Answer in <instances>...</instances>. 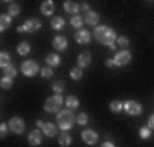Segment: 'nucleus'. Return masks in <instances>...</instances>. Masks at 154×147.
Returning <instances> with one entry per match:
<instances>
[{
	"label": "nucleus",
	"instance_id": "f257e3e1",
	"mask_svg": "<svg viewBox=\"0 0 154 147\" xmlns=\"http://www.w3.org/2000/svg\"><path fill=\"white\" fill-rule=\"evenodd\" d=\"M93 36L96 38V41L101 44H105L108 48L115 50V44H116V33L108 26H96L93 31Z\"/></svg>",
	"mask_w": 154,
	"mask_h": 147
},
{
	"label": "nucleus",
	"instance_id": "f03ea898",
	"mask_svg": "<svg viewBox=\"0 0 154 147\" xmlns=\"http://www.w3.org/2000/svg\"><path fill=\"white\" fill-rule=\"evenodd\" d=\"M57 120H58V128H62L63 132L70 130L72 127L77 123V116L72 113V109H60L57 113Z\"/></svg>",
	"mask_w": 154,
	"mask_h": 147
},
{
	"label": "nucleus",
	"instance_id": "7ed1b4c3",
	"mask_svg": "<svg viewBox=\"0 0 154 147\" xmlns=\"http://www.w3.org/2000/svg\"><path fill=\"white\" fill-rule=\"evenodd\" d=\"M63 103H65V99L62 98V94H53L51 98H48L45 101V111H48V113H58L60 106Z\"/></svg>",
	"mask_w": 154,
	"mask_h": 147
},
{
	"label": "nucleus",
	"instance_id": "20e7f679",
	"mask_svg": "<svg viewBox=\"0 0 154 147\" xmlns=\"http://www.w3.org/2000/svg\"><path fill=\"white\" fill-rule=\"evenodd\" d=\"M21 72H22V74H24L26 77H34L36 74H39V72H41V69H39L38 62H34V60H26V62H22Z\"/></svg>",
	"mask_w": 154,
	"mask_h": 147
},
{
	"label": "nucleus",
	"instance_id": "39448f33",
	"mask_svg": "<svg viewBox=\"0 0 154 147\" xmlns=\"http://www.w3.org/2000/svg\"><path fill=\"white\" fill-rule=\"evenodd\" d=\"M130 60H132V53H130L128 50H120V51H116L115 58H113L115 67H123V65H127V63H130Z\"/></svg>",
	"mask_w": 154,
	"mask_h": 147
},
{
	"label": "nucleus",
	"instance_id": "423d86ee",
	"mask_svg": "<svg viewBox=\"0 0 154 147\" xmlns=\"http://www.w3.org/2000/svg\"><path fill=\"white\" fill-rule=\"evenodd\" d=\"M123 109H125L128 115H132V116H137V115L142 113V104L137 103V101H134V99H130V101H125L123 103Z\"/></svg>",
	"mask_w": 154,
	"mask_h": 147
},
{
	"label": "nucleus",
	"instance_id": "0eeeda50",
	"mask_svg": "<svg viewBox=\"0 0 154 147\" xmlns=\"http://www.w3.org/2000/svg\"><path fill=\"white\" fill-rule=\"evenodd\" d=\"M9 127H11V132H14L17 135L24 133V130H26V123H24V120L19 118V116H14L12 120H9Z\"/></svg>",
	"mask_w": 154,
	"mask_h": 147
},
{
	"label": "nucleus",
	"instance_id": "6e6552de",
	"mask_svg": "<svg viewBox=\"0 0 154 147\" xmlns=\"http://www.w3.org/2000/svg\"><path fill=\"white\" fill-rule=\"evenodd\" d=\"M22 26H24V31L26 33H36V31L41 29V21L36 19V17H33V19H28Z\"/></svg>",
	"mask_w": 154,
	"mask_h": 147
},
{
	"label": "nucleus",
	"instance_id": "1a4fd4ad",
	"mask_svg": "<svg viewBox=\"0 0 154 147\" xmlns=\"http://www.w3.org/2000/svg\"><path fill=\"white\" fill-rule=\"evenodd\" d=\"M81 139H82L86 144H89V145H94V144L98 142V133L89 128V130H84L82 133H81Z\"/></svg>",
	"mask_w": 154,
	"mask_h": 147
},
{
	"label": "nucleus",
	"instance_id": "9d476101",
	"mask_svg": "<svg viewBox=\"0 0 154 147\" xmlns=\"http://www.w3.org/2000/svg\"><path fill=\"white\" fill-rule=\"evenodd\" d=\"M41 140H43V132L39 130V128H36V130H31V133L28 135V142L31 144V145H39L41 144Z\"/></svg>",
	"mask_w": 154,
	"mask_h": 147
},
{
	"label": "nucleus",
	"instance_id": "9b49d317",
	"mask_svg": "<svg viewBox=\"0 0 154 147\" xmlns=\"http://www.w3.org/2000/svg\"><path fill=\"white\" fill-rule=\"evenodd\" d=\"M91 60H93V55L89 53V51H84V53L79 55V58H77V65H79V69H86V67L91 65Z\"/></svg>",
	"mask_w": 154,
	"mask_h": 147
},
{
	"label": "nucleus",
	"instance_id": "f8f14e48",
	"mask_svg": "<svg viewBox=\"0 0 154 147\" xmlns=\"http://www.w3.org/2000/svg\"><path fill=\"white\" fill-rule=\"evenodd\" d=\"M75 41L79 44H88L91 41V33L86 31V29H79L75 33Z\"/></svg>",
	"mask_w": 154,
	"mask_h": 147
},
{
	"label": "nucleus",
	"instance_id": "ddd939ff",
	"mask_svg": "<svg viewBox=\"0 0 154 147\" xmlns=\"http://www.w3.org/2000/svg\"><path fill=\"white\" fill-rule=\"evenodd\" d=\"M51 44H53V48L57 51H63V50H67V38L65 36H55Z\"/></svg>",
	"mask_w": 154,
	"mask_h": 147
},
{
	"label": "nucleus",
	"instance_id": "4468645a",
	"mask_svg": "<svg viewBox=\"0 0 154 147\" xmlns=\"http://www.w3.org/2000/svg\"><path fill=\"white\" fill-rule=\"evenodd\" d=\"M63 9H65V12H69V14H74V16H79V9H81V5H79L77 2H72V0H67V2H63Z\"/></svg>",
	"mask_w": 154,
	"mask_h": 147
},
{
	"label": "nucleus",
	"instance_id": "2eb2a0df",
	"mask_svg": "<svg viewBox=\"0 0 154 147\" xmlns=\"http://www.w3.org/2000/svg\"><path fill=\"white\" fill-rule=\"evenodd\" d=\"M84 22L86 24H91V26H98V22H99V14L98 12H94V11H89L86 12V17H84Z\"/></svg>",
	"mask_w": 154,
	"mask_h": 147
},
{
	"label": "nucleus",
	"instance_id": "dca6fc26",
	"mask_svg": "<svg viewBox=\"0 0 154 147\" xmlns=\"http://www.w3.org/2000/svg\"><path fill=\"white\" fill-rule=\"evenodd\" d=\"M60 62H62V58H60L58 53H48L46 55V65L51 67V69H53V67H58Z\"/></svg>",
	"mask_w": 154,
	"mask_h": 147
},
{
	"label": "nucleus",
	"instance_id": "f3484780",
	"mask_svg": "<svg viewBox=\"0 0 154 147\" xmlns=\"http://www.w3.org/2000/svg\"><path fill=\"white\" fill-rule=\"evenodd\" d=\"M41 132H43L46 137H55L57 133H58V127H57L55 123H45V127L41 128Z\"/></svg>",
	"mask_w": 154,
	"mask_h": 147
},
{
	"label": "nucleus",
	"instance_id": "a211bd4d",
	"mask_svg": "<svg viewBox=\"0 0 154 147\" xmlns=\"http://www.w3.org/2000/svg\"><path fill=\"white\" fill-rule=\"evenodd\" d=\"M53 11H55V4H53L51 0H45L43 4H41V14H45V16H51Z\"/></svg>",
	"mask_w": 154,
	"mask_h": 147
},
{
	"label": "nucleus",
	"instance_id": "6ab92c4d",
	"mask_svg": "<svg viewBox=\"0 0 154 147\" xmlns=\"http://www.w3.org/2000/svg\"><path fill=\"white\" fill-rule=\"evenodd\" d=\"M12 24V17L9 16V14H2L0 16V31L4 33V31H7L9 27H11Z\"/></svg>",
	"mask_w": 154,
	"mask_h": 147
},
{
	"label": "nucleus",
	"instance_id": "aec40b11",
	"mask_svg": "<svg viewBox=\"0 0 154 147\" xmlns=\"http://www.w3.org/2000/svg\"><path fill=\"white\" fill-rule=\"evenodd\" d=\"M79 104H81V101H79V98L77 96H67L65 98V106H67V109H74L75 108H79Z\"/></svg>",
	"mask_w": 154,
	"mask_h": 147
},
{
	"label": "nucleus",
	"instance_id": "412c9836",
	"mask_svg": "<svg viewBox=\"0 0 154 147\" xmlns=\"http://www.w3.org/2000/svg\"><path fill=\"white\" fill-rule=\"evenodd\" d=\"M7 65H11V55H9V51H0V67L2 69H5Z\"/></svg>",
	"mask_w": 154,
	"mask_h": 147
},
{
	"label": "nucleus",
	"instance_id": "4be33fe9",
	"mask_svg": "<svg viewBox=\"0 0 154 147\" xmlns=\"http://www.w3.org/2000/svg\"><path fill=\"white\" fill-rule=\"evenodd\" d=\"M58 144H60L62 147H69L72 144V137L70 133H60L58 135Z\"/></svg>",
	"mask_w": 154,
	"mask_h": 147
},
{
	"label": "nucleus",
	"instance_id": "5701e85b",
	"mask_svg": "<svg viewBox=\"0 0 154 147\" xmlns=\"http://www.w3.org/2000/svg\"><path fill=\"white\" fill-rule=\"evenodd\" d=\"M2 70H4V77H11V79H14V77L17 75V69L14 65H7L5 69H2Z\"/></svg>",
	"mask_w": 154,
	"mask_h": 147
},
{
	"label": "nucleus",
	"instance_id": "b1692460",
	"mask_svg": "<svg viewBox=\"0 0 154 147\" xmlns=\"http://www.w3.org/2000/svg\"><path fill=\"white\" fill-rule=\"evenodd\" d=\"M70 24H72V27H75L77 31H79V29L82 27V24H84V17H81V16H72Z\"/></svg>",
	"mask_w": 154,
	"mask_h": 147
},
{
	"label": "nucleus",
	"instance_id": "393cba45",
	"mask_svg": "<svg viewBox=\"0 0 154 147\" xmlns=\"http://www.w3.org/2000/svg\"><path fill=\"white\" fill-rule=\"evenodd\" d=\"M7 14H9L11 17L19 16V14H21V7L17 5V4H9V7H7Z\"/></svg>",
	"mask_w": 154,
	"mask_h": 147
},
{
	"label": "nucleus",
	"instance_id": "a878e982",
	"mask_svg": "<svg viewBox=\"0 0 154 147\" xmlns=\"http://www.w3.org/2000/svg\"><path fill=\"white\" fill-rule=\"evenodd\" d=\"M63 26H65V21H63V17L57 16V17H53V19H51V27H53V29H62Z\"/></svg>",
	"mask_w": 154,
	"mask_h": 147
},
{
	"label": "nucleus",
	"instance_id": "bb28decb",
	"mask_svg": "<svg viewBox=\"0 0 154 147\" xmlns=\"http://www.w3.org/2000/svg\"><path fill=\"white\" fill-rule=\"evenodd\" d=\"M29 51H31V46H29V43L22 41V43L17 44V53H19V55H28Z\"/></svg>",
	"mask_w": 154,
	"mask_h": 147
},
{
	"label": "nucleus",
	"instance_id": "cd10ccee",
	"mask_svg": "<svg viewBox=\"0 0 154 147\" xmlns=\"http://www.w3.org/2000/svg\"><path fill=\"white\" fill-rule=\"evenodd\" d=\"M122 109H123V103H122V101L115 99V101H111L110 103V111H113V113H120Z\"/></svg>",
	"mask_w": 154,
	"mask_h": 147
},
{
	"label": "nucleus",
	"instance_id": "c85d7f7f",
	"mask_svg": "<svg viewBox=\"0 0 154 147\" xmlns=\"http://www.w3.org/2000/svg\"><path fill=\"white\" fill-rule=\"evenodd\" d=\"M70 79L72 81H81V79H82V69H79V67L72 69L70 70Z\"/></svg>",
	"mask_w": 154,
	"mask_h": 147
},
{
	"label": "nucleus",
	"instance_id": "c756f323",
	"mask_svg": "<svg viewBox=\"0 0 154 147\" xmlns=\"http://www.w3.org/2000/svg\"><path fill=\"white\" fill-rule=\"evenodd\" d=\"M12 84H14V82H12L11 77H4L2 75V81H0V87H2V89H11Z\"/></svg>",
	"mask_w": 154,
	"mask_h": 147
},
{
	"label": "nucleus",
	"instance_id": "7c9ffc66",
	"mask_svg": "<svg viewBox=\"0 0 154 147\" xmlns=\"http://www.w3.org/2000/svg\"><path fill=\"white\" fill-rule=\"evenodd\" d=\"M139 135H140V139H149V137L152 135V130L146 125V127H142V128L139 130Z\"/></svg>",
	"mask_w": 154,
	"mask_h": 147
},
{
	"label": "nucleus",
	"instance_id": "2f4dec72",
	"mask_svg": "<svg viewBox=\"0 0 154 147\" xmlns=\"http://www.w3.org/2000/svg\"><path fill=\"white\" fill-rule=\"evenodd\" d=\"M63 87H65V84L62 81H57V82H53V86H51V89H53V93L55 94H60L62 91H63Z\"/></svg>",
	"mask_w": 154,
	"mask_h": 147
},
{
	"label": "nucleus",
	"instance_id": "473e14b6",
	"mask_svg": "<svg viewBox=\"0 0 154 147\" xmlns=\"http://www.w3.org/2000/svg\"><path fill=\"white\" fill-rule=\"evenodd\" d=\"M41 77L43 79H50V77H53V69L51 67H45V69H41Z\"/></svg>",
	"mask_w": 154,
	"mask_h": 147
},
{
	"label": "nucleus",
	"instance_id": "72a5a7b5",
	"mask_svg": "<svg viewBox=\"0 0 154 147\" xmlns=\"http://www.w3.org/2000/svg\"><path fill=\"white\" fill-rule=\"evenodd\" d=\"M89 121V116L86 113H79L77 115V125H86Z\"/></svg>",
	"mask_w": 154,
	"mask_h": 147
},
{
	"label": "nucleus",
	"instance_id": "f704fd0d",
	"mask_svg": "<svg viewBox=\"0 0 154 147\" xmlns=\"http://www.w3.org/2000/svg\"><path fill=\"white\" fill-rule=\"evenodd\" d=\"M116 44L122 46V48H127V46H128V38H127V36H118V38H116Z\"/></svg>",
	"mask_w": 154,
	"mask_h": 147
},
{
	"label": "nucleus",
	"instance_id": "c9c22d12",
	"mask_svg": "<svg viewBox=\"0 0 154 147\" xmlns=\"http://www.w3.org/2000/svg\"><path fill=\"white\" fill-rule=\"evenodd\" d=\"M11 130V127H9V123H2L0 125V137L4 139V137H7V132Z\"/></svg>",
	"mask_w": 154,
	"mask_h": 147
},
{
	"label": "nucleus",
	"instance_id": "e433bc0d",
	"mask_svg": "<svg viewBox=\"0 0 154 147\" xmlns=\"http://www.w3.org/2000/svg\"><path fill=\"white\" fill-rule=\"evenodd\" d=\"M147 127L151 128V130H154V113L149 116V120H147Z\"/></svg>",
	"mask_w": 154,
	"mask_h": 147
},
{
	"label": "nucleus",
	"instance_id": "4c0bfd02",
	"mask_svg": "<svg viewBox=\"0 0 154 147\" xmlns=\"http://www.w3.org/2000/svg\"><path fill=\"white\" fill-rule=\"evenodd\" d=\"M101 147H115V144H113L111 140H106L105 144H101Z\"/></svg>",
	"mask_w": 154,
	"mask_h": 147
},
{
	"label": "nucleus",
	"instance_id": "58836bf2",
	"mask_svg": "<svg viewBox=\"0 0 154 147\" xmlns=\"http://www.w3.org/2000/svg\"><path fill=\"white\" fill-rule=\"evenodd\" d=\"M36 127H38L39 130H41V128H43V127H45V123H43V121H41V120H36Z\"/></svg>",
	"mask_w": 154,
	"mask_h": 147
},
{
	"label": "nucleus",
	"instance_id": "ea45409f",
	"mask_svg": "<svg viewBox=\"0 0 154 147\" xmlns=\"http://www.w3.org/2000/svg\"><path fill=\"white\" fill-rule=\"evenodd\" d=\"M106 65L108 67H115V62L111 60V58H108V60H106Z\"/></svg>",
	"mask_w": 154,
	"mask_h": 147
},
{
	"label": "nucleus",
	"instance_id": "a19ab883",
	"mask_svg": "<svg viewBox=\"0 0 154 147\" xmlns=\"http://www.w3.org/2000/svg\"><path fill=\"white\" fill-rule=\"evenodd\" d=\"M81 7H82V11L89 12V4H86V2H84V4H82V5H81Z\"/></svg>",
	"mask_w": 154,
	"mask_h": 147
},
{
	"label": "nucleus",
	"instance_id": "79ce46f5",
	"mask_svg": "<svg viewBox=\"0 0 154 147\" xmlns=\"http://www.w3.org/2000/svg\"><path fill=\"white\" fill-rule=\"evenodd\" d=\"M17 33H26V31H24V26H19V27H17Z\"/></svg>",
	"mask_w": 154,
	"mask_h": 147
}]
</instances>
